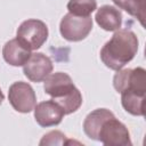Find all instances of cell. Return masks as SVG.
<instances>
[{"label":"cell","mask_w":146,"mask_h":146,"mask_svg":"<svg viewBox=\"0 0 146 146\" xmlns=\"http://www.w3.org/2000/svg\"><path fill=\"white\" fill-rule=\"evenodd\" d=\"M3 99H5V95H3V92H2V91H1V89H0V105L2 104Z\"/></svg>","instance_id":"e0dca14e"},{"label":"cell","mask_w":146,"mask_h":146,"mask_svg":"<svg viewBox=\"0 0 146 146\" xmlns=\"http://www.w3.org/2000/svg\"><path fill=\"white\" fill-rule=\"evenodd\" d=\"M64 115L63 108L54 99L41 102L34 107V119L36 123L43 128L59 124Z\"/></svg>","instance_id":"9c48e42d"},{"label":"cell","mask_w":146,"mask_h":146,"mask_svg":"<svg viewBox=\"0 0 146 146\" xmlns=\"http://www.w3.org/2000/svg\"><path fill=\"white\" fill-rule=\"evenodd\" d=\"M96 23L105 31L112 32L116 31L122 25V14L121 11L110 5H104L97 9L95 16Z\"/></svg>","instance_id":"8fae6325"},{"label":"cell","mask_w":146,"mask_h":146,"mask_svg":"<svg viewBox=\"0 0 146 146\" xmlns=\"http://www.w3.org/2000/svg\"><path fill=\"white\" fill-rule=\"evenodd\" d=\"M112 115H114V114L107 108H97V110L90 112L83 121V131H84V133L90 139L97 140L98 131H99V128H100L102 123Z\"/></svg>","instance_id":"7c38bea8"},{"label":"cell","mask_w":146,"mask_h":146,"mask_svg":"<svg viewBox=\"0 0 146 146\" xmlns=\"http://www.w3.org/2000/svg\"><path fill=\"white\" fill-rule=\"evenodd\" d=\"M8 99L13 108L19 113H30L36 105V96L27 82H14L8 90Z\"/></svg>","instance_id":"52a82bcc"},{"label":"cell","mask_w":146,"mask_h":146,"mask_svg":"<svg viewBox=\"0 0 146 146\" xmlns=\"http://www.w3.org/2000/svg\"><path fill=\"white\" fill-rule=\"evenodd\" d=\"M52 68V62L48 56L42 52H33L23 65V73L32 82H42L51 74Z\"/></svg>","instance_id":"ba28073f"},{"label":"cell","mask_w":146,"mask_h":146,"mask_svg":"<svg viewBox=\"0 0 146 146\" xmlns=\"http://www.w3.org/2000/svg\"><path fill=\"white\" fill-rule=\"evenodd\" d=\"M71 143H74V141L67 140L66 136L58 130L46 133L40 140V145H65V144H71Z\"/></svg>","instance_id":"2e32d148"},{"label":"cell","mask_w":146,"mask_h":146,"mask_svg":"<svg viewBox=\"0 0 146 146\" xmlns=\"http://www.w3.org/2000/svg\"><path fill=\"white\" fill-rule=\"evenodd\" d=\"M113 86L117 92L137 91L146 94V71L143 67L119 70L113 78Z\"/></svg>","instance_id":"8992f818"},{"label":"cell","mask_w":146,"mask_h":146,"mask_svg":"<svg viewBox=\"0 0 146 146\" xmlns=\"http://www.w3.org/2000/svg\"><path fill=\"white\" fill-rule=\"evenodd\" d=\"M48 27L44 22L35 18L24 21L17 29L16 39L30 50H36L48 39Z\"/></svg>","instance_id":"3957f363"},{"label":"cell","mask_w":146,"mask_h":146,"mask_svg":"<svg viewBox=\"0 0 146 146\" xmlns=\"http://www.w3.org/2000/svg\"><path fill=\"white\" fill-rule=\"evenodd\" d=\"M116 7L127 11L130 16L137 18L139 23L145 26L146 16V0H112Z\"/></svg>","instance_id":"5bb4252c"},{"label":"cell","mask_w":146,"mask_h":146,"mask_svg":"<svg viewBox=\"0 0 146 146\" xmlns=\"http://www.w3.org/2000/svg\"><path fill=\"white\" fill-rule=\"evenodd\" d=\"M97 140L108 146H130L132 144L128 128L114 115L102 123Z\"/></svg>","instance_id":"277c9868"},{"label":"cell","mask_w":146,"mask_h":146,"mask_svg":"<svg viewBox=\"0 0 146 146\" xmlns=\"http://www.w3.org/2000/svg\"><path fill=\"white\" fill-rule=\"evenodd\" d=\"M44 92L63 108L65 114L76 112L82 105V95L67 73L56 72L44 80Z\"/></svg>","instance_id":"7a4b0ae2"},{"label":"cell","mask_w":146,"mask_h":146,"mask_svg":"<svg viewBox=\"0 0 146 146\" xmlns=\"http://www.w3.org/2000/svg\"><path fill=\"white\" fill-rule=\"evenodd\" d=\"M138 51L137 35L128 29H119L103 46L100 59L106 67L119 71L133 59Z\"/></svg>","instance_id":"6da1fadb"},{"label":"cell","mask_w":146,"mask_h":146,"mask_svg":"<svg viewBox=\"0 0 146 146\" xmlns=\"http://www.w3.org/2000/svg\"><path fill=\"white\" fill-rule=\"evenodd\" d=\"M31 54V50L23 46L16 38L7 41L2 48L3 59L11 66H23L30 58Z\"/></svg>","instance_id":"30bf717a"},{"label":"cell","mask_w":146,"mask_h":146,"mask_svg":"<svg viewBox=\"0 0 146 146\" xmlns=\"http://www.w3.org/2000/svg\"><path fill=\"white\" fill-rule=\"evenodd\" d=\"M92 30V18L90 16H75L71 13L64 15L59 24L62 36L71 42H76L86 39Z\"/></svg>","instance_id":"5b68a950"},{"label":"cell","mask_w":146,"mask_h":146,"mask_svg":"<svg viewBox=\"0 0 146 146\" xmlns=\"http://www.w3.org/2000/svg\"><path fill=\"white\" fill-rule=\"evenodd\" d=\"M145 92L123 91L121 92V104L125 112L135 116H144L145 114Z\"/></svg>","instance_id":"4fadbf2b"},{"label":"cell","mask_w":146,"mask_h":146,"mask_svg":"<svg viewBox=\"0 0 146 146\" xmlns=\"http://www.w3.org/2000/svg\"><path fill=\"white\" fill-rule=\"evenodd\" d=\"M66 7L68 13L75 16L87 17V16H90L97 9V1L96 0H70Z\"/></svg>","instance_id":"9a60e30c"}]
</instances>
